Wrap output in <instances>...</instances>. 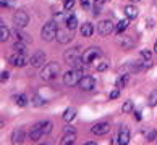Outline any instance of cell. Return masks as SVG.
I'll return each mask as SVG.
<instances>
[{"instance_id": "obj_1", "label": "cell", "mask_w": 157, "mask_h": 145, "mask_svg": "<svg viewBox=\"0 0 157 145\" xmlns=\"http://www.w3.org/2000/svg\"><path fill=\"white\" fill-rule=\"evenodd\" d=\"M57 32H59V27H57L55 21H49L42 26V31H40V37H42L45 42H52L54 39H57Z\"/></svg>"}, {"instance_id": "obj_2", "label": "cell", "mask_w": 157, "mask_h": 145, "mask_svg": "<svg viewBox=\"0 0 157 145\" xmlns=\"http://www.w3.org/2000/svg\"><path fill=\"white\" fill-rule=\"evenodd\" d=\"M60 74V65L59 63H47L42 71H40V78L44 81H54Z\"/></svg>"}, {"instance_id": "obj_3", "label": "cell", "mask_w": 157, "mask_h": 145, "mask_svg": "<svg viewBox=\"0 0 157 145\" xmlns=\"http://www.w3.org/2000/svg\"><path fill=\"white\" fill-rule=\"evenodd\" d=\"M81 74H83V71L78 68H71L70 71L65 73V76H63V84L68 85V87H73V85H78L79 81H81Z\"/></svg>"}, {"instance_id": "obj_4", "label": "cell", "mask_w": 157, "mask_h": 145, "mask_svg": "<svg viewBox=\"0 0 157 145\" xmlns=\"http://www.w3.org/2000/svg\"><path fill=\"white\" fill-rule=\"evenodd\" d=\"M102 56V52H101V49L99 47H91V49H88L86 52H83V61L86 63V65H91L92 61H96L97 58H101Z\"/></svg>"}, {"instance_id": "obj_5", "label": "cell", "mask_w": 157, "mask_h": 145, "mask_svg": "<svg viewBox=\"0 0 157 145\" xmlns=\"http://www.w3.org/2000/svg\"><path fill=\"white\" fill-rule=\"evenodd\" d=\"M8 63L11 66H15V68H21V66H26L28 63H29V58L26 56V53H20V52H16V55H11L8 58Z\"/></svg>"}, {"instance_id": "obj_6", "label": "cell", "mask_w": 157, "mask_h": 145, "mask_svg": "<svg viewBox=\"0 0 157 145\" xmlns=\"http://www.w3.org/2000/svg\"><path fill=\"white\" fill-rule=\"evenodd\" d=\"M81 56H83V53H81L79 47H73V49H68L65 53H63V58H65V61L70 63V65H75L78 60H81Z\"/></svg>"}, {"instance_id": "obj_7", "label": "cell", "mask_w": 157, "mask_h": 145, "mask_svg": "<svg viewBox=\"0 0 157 145\" xmlns=\"http://www.w3.org/2000/svg\"><path fill=\"white\" fill-rule=\"evenodd\" d=\"M13 21H15V26H16V27L23 29V27H26V26H28V23H29V16H28L26 11L20 10V11H16V13H15Z\"/></svg>"}, {"instance_id": "obj_8", "label": "cell", "mask_w": 157, "mask_h": 145, "mask_svg": "<svg viewBox=\"0 0 157 145\" xmlns=\"http://www.w3.org/2000/svg\"><path fill=\"white\" fill-rule=\"evenodd\" d=\"M113 31H115V26L110 20H102L99 23V34H101V36H109V34H112Z\"/></svg>"}, {"instance_id": "obj_9", "label": "cell", "mask_w": 157, "mask_h": 145, "mask_svg": "<svg viewBox=\"0 0 157 145\" xmlns=\"http://www.w3.org/2000/svg\"><path fill=\"white\" fill-rule=\"evenodd\" d=\"M109 131H110V124L105 123V121L97 123V124H94L91 127V132H92V134H96V136H105Z\"/></svg>"}, {"instance_id": "obj_10", "label": "cell", "mask_w": 157, "mask_h": 145, "mask_svg": "<svg viewBox=\"0 0 157 145\" xmlns=\"http://www.w3.org/2000/svg\"><path fill=\"white\" fill-rule=\"evenodd\" d=\"M78 85H79V89L89 92V90H92L96 87V81H94V78H92V76H83Z\"/></svg>"}, {"instance_id": "obj_11", "label": "cell", "mask_w": 157, "mask_h": 145, "mask_svg": "<svg viewBox=\"0 0 157 145\" xmlns=\"http://www.w3.org/2000/svg\"><path fill=\"white\" fill-rule=\"evenodd\" d=\"M45 63V53L44 52H36L31 58H29V65L34 68H40Z\"/></svg>"}, {"instance_id": "obj_12", "label": "cell", "mask_w": 157, "mask_h": 145, "mask_svg": "<svg viewBox=\"0 0 157 145\" xmlns=\"http://www.w3.org/2000/svg\"><path fill=\"white\" fill-rule=\"evenodd\" d=\"M118 140H120V145H126L130 142V129L125 124L120 126V129H118Z\"/></svg>"}, {"instance_id": "obj_13", "label": "cell", "mask_w": 157, "mask_h": 145, "mask_svg": "<svg viewBox=\"0 0 157 145\" xmlns=\"http://www.w3.org/2000/svg\"><path fill=\"white\" fill-rule=\"evenodd\" d=\"M42 136H44V132H42V129H40V123L34 124L31 127V131H29V139L34 140V142H37L39 139H42Z\"/></svg>"}, {"instance_id": "obj_14", "label": "cell", "mask_w": 157, "mask_h": 145, "mask_svg": "<svg viewBox=\"0 0 157 145\" xmlns=\"http://www.w3.org/2000/svg\"><path fill=\"white\" fill-rule=\"evenodd\" d=\"M92 34H94V26H92L91 23H84V24L81 26V36L83 37H91Z\"/></svg>"}, {"instance_id": "obj_15", "label": "cell", "mask_w": 157, "mask_h": 145, "mask_svg": "<svg viewBox=\"0 0 157 145\" xmlns=\"http://www.w3.org/2000/svg\"><path fill=\"white\" fill-rule=\"evenodd\" d=\"M63 139L60 140L62 145H68V143H75V140H76V132H63Z\"/></svg>"}, {"instance_id": "obj_16", "label": "cell", "mask_w": 157, "mask_h": 145, "mask_svg": "<svg viewBox=\"0 0 157 145\" xmlns=\"http://www.w3.org/2000/svg\"><path fill=\"white\" fill-rule=\"evenodd\" d=\"M138 8L135 7V5H126L125 7V15H126V18H130V20H135L136 16H138Z\"/></svg>"}, {"instance_id": "obj_17", "label": "cell", "mask_w": 157, "mask_h": 145, "mask_svg": "<svg viewBox=\"0 0 157 145\" xmlns=\"http://www.w3.org/2000/svg\"><path fill=\"white\" fill-rule=\"evenodd\" d=\"M57 40H59L60 44H67V42L71 40V36H70L65 29H63V31H60V29H59V32H57Z\"/></svg>"}, {"instance_id": "obj_18", "label": "cell", "mask_w": 157, "mask_h": 145, "mask_svg": "<svg viewBox=\"0 0 157 145\" xmlns=\"http://www.w3.org/2000/svg\"><path fill=\"white\" fill-rule=\"evenodd\" d=\"M23 140H25V132H23L21 129H16L13 134H11V142L13 143H21Z\"/></svg>"}, {"instance_id": "obj_19", "label": "cell", "mask_w": 157, "mask_h": 145, "mask_svg": "<svg viewBox=\"0 0 157 145\" xmlns=\"http://www.w3.org/2000/svg\"><path fill=\"white\" fill-rule=\"evenodd\" d=\"M67 27L70 29V31H73V29H76L78 27V20H76V16L75 15H70V16H67Z\"/></svg>"}, {"instance_id": "obj_20", "label": "cell", "mask_w": 157, "mask_h": 145, "mask_svg": "<svg viewBox=\"0 0 157 145\" xmlns=\"http://www.w3.org/2000/svg\"><path fill=\"white\" fill-rule=\"evenodd\" d=\"M128 81H130V74H121V76L115 81V87H118V89H123V87L128 84Z\"/></svg>"}, {"instance_id": "obj_21", "label": "cell", "mask_w": 157, "mask_h": 145, "mask_svg": "<svg viewBox=\"0 0 157 145\" xmlns=\"http://www.w3.org/2000/svg\"><path fill=\"white\" fill-rule=\"evenodd\" d=\"M8 37H10V31H8V27L2 23V24H0V42H7Z\"/></svg>"}, {"instance_id": "obj_22", "label": "cell", "mask_w": 157, "mask_h": 145, "mask_svg": "<svg viewBox=\"0 0 157 145\" xmlns=\"http://www.w3.org/2000/svg\"><path fill=\"white\" fill-rule=\"evenodd\" d=\"M13 100H15V103H16L18 107H26V105H28V97H26V95H23V94L15 95V97H13Z\"/></svg>"}, {"instance_id": "obj_23", "label": "cell", "mask_w": 157, "mask_h": 145, "mask_svg": "<svg viewBox=\"0 0 157 145\" xmlns=\"http://www.w3.org/2000/svg\"><path fill=\"white\" fill-rule=\"evenodd\" d=\"M75 116H76V110H75V108H68V110H65V113H63V119H65L67 123H70V121H73Z\"/></svg>"}, {"instance_id": "obj_24", "label": "cell", "mask_w": 157, "mask_h": 145, "mask_svg": "<svg viewBox=\"0 0 157 145\" xmlns=\"http://www.w3.org/2000/svg\"><path fill=\"white\" fill-rule=\"evenodd\" d=\"M15 52H20V53H25L26 52V40H16L13 45Z\"/></svg>"}, {"instance_id": "obj_25", "label": "cell", "mask_w": 157, "mask_h": 145, "mask_svg": "<svg viewBox=\"0 0 157 145\" xmlns=\"http://www.w3.org/2000/svg\"><path fill=\"white\" fill-rule=\"evenodd\" d=\"M128 24H130V18H125V20H121V21L118 23V24H117V27H115V31H117L118 34H120V32H123L125 29L128 27Z\"/></svg>"}, {"instance_id": "obj_26", "label": "cell", "mask_w": 157, "mask_h": 145, "mask_svg": "<svg viewBox=\"0 0 157 145\" xmlns=\"http://www.w3.org/2000/svg\"><path fill=\"white\" fill-rule=\"evenodd\" d=\"M40 129H42L44 136H47L49 132L52 131V123L50 121H42V123H40Z\"/></svg>"}, {"instance_id": "obj_27", "label": "cell", "mask_w": 157, "mask_h": 145, "mask_svg": "<svg viewBox=\"0 0 157 145\" xmlns=\"http://www.w3.org/2000/svg\"><path fill=\"white\" fill-rule=\"evenodd\" d=\"M147 103H149V107H155L157 105V89L151 92V95L147 98Z\"/></svg>"}, {"instance_id": "obj_28", "label": "cell", "mask_w": 157, "mask_h": 145, "mask_svg": "<svg viewBox=\"0 0 157 145\" xmlns=\"http://www.w3.org/2000/svg\"><path fill=\"white\" fill-rule=\"evenodd\" d=\"M120 44H121V47H125V49H130L131 45H133V39L121 36V37H120Z\"/></svg>"}, {"instance_id": "obj_29", "label": "cell", "mask_w": 157, "mask_h": 145, "mask_svg": "<svg viewBox=\"0 0 157 145\" xmlns=\"http://www.w3.org/2000/svg\"><path fill=\"white\" fill-rule=\"evenodd\" d=\"M121 111L123 113H133V100H126L121 107Z\"/></svg>"}, {"instance_id": "obj_30", "label": "cell", "mask_w": 157, "mask_h": 145, "mask_svg": "<svg viewBox=\"0 0 157 145\" xmlns=\"http://www.w3.org/2000/svg\"><path fill=\"white\" fill-rule=\"evenodd\" d=\"M33 103H34V105H36V107H40V105H44V100H42V98H40L39 95H34V100H33Z\"/></svg>"}, {"instance_id": "obj_31", "label": "cell", "mask_w": 157, "mask_h": 145, "mask_svg": "<svg viewBox=\"0 0 157 145\" xmlns=\"http://www.w3.org/2000/svg\"><path fill=\"white\" fill-rule=\"evenodd\" d=\"M109 68V61H101L97 65V71H104V69H107Z\"/></svg>"}, {"instance_id": "obj_32", "label": "cell", "mask_w": 157, "mask_h": 145, "mask_svg": "<svg viewBox=\"0 0 157 145\" xmlns=\"http://www.w3.org/2000/svg\"><path fill=\"white\" fill-rule=\"evenodd\" d=\"M118 97H120V89L117 87L113 92H110V100H115V98H118Z\"/></svg>"}, {"instance_id": "obj_33", "label": "cell", "mask_w": 157, "mask_h": 145, "mask_svg": "<svg viewBox=\"0 0 157 145\" xmlns=\"http://www.w3.org/2000/svg\"><path fill=\"white\" fill-rule=\"evenodd\" d=\"M73 7V0H65V5H63V10H70Z\"/></svg>"}, {"instance_id": "obj_34", "label": "cell", "mask_w": 157, "mask_h": 145, "mask_svg": "<svg viewBox=\"0 0 157 145\" xmlns=\"http://www.w3.org/2000/svg\"><path fill=\"white\" fill-rule=\"evenodd\" d=\"M8 71H2V74H0V81H2V82H5V81L8 79Z\"/></svg>"}, {"instance_id": "obj_35", "label": "cell", "mask_w": 157, "mask_h": 145, "mask_svg": "<svg viewBox=\"0 0 157 145\" xmlns=\"http://www.w3.org/2000/svg\"><path fill=\"white\" fill-rule=\"evenodd\" d=\"M105 0H94V8H101Z\"/></svg>"}, {"instance_id": "obj_36", "label": "cell", "mask_w": 157, "mask_h": 145, "mask_svg": "<svg viewBox=\"0 0 157 145\" xmlns=\"http://www.w3.org/2000/svg\"><path fill=\"white\" fill-rule=\"evenodd\" d=\"M141 56L146 58V60H149V58H151V52H149V50H143V52H141Z\"/></svg>"}, {"instance_id": "obj_37", "label": "cell", "mask_w": 157, "mask_h": 145, "mask_svg": "<svg viewBox=\"0 0 157 145\" xmlns=\"http://www.w3.org/2000/svg\"><path fill=\"white\" fill-rule=\"evenodd\" d=\"M81 5H83V7H84L86 10L89 8V2H88V0H81Z\"/></svg>"}, {"instance_id": "obj_38", "label": "cell", "mask_w": 157, "mask_h": 145, "mask_svg": "<svg viewBox=\"0 0 157 145\" xmlns=\"http://www.w3.org/2000/svg\"><path fill=\"white\" fill-rule=\"evenodd\" d=\"M63 132H75V129H73L71 126H67L65 129H63Z\"/></svg>"}, {"instance_id": "obj_39", "label": "cell", "mask_w": 157, "mask_h": 145, "mask_svg": "<svg viewBox=\"0 0 157 145\" xmlns=\"http://www.w3.org/2000/svg\"><path fill=\"white\" fill-rule=\"evenodd\" d=\"M154 137H155V132H151V134H149V139H147V140H154Z\"/></svg>"}, {"instance_id": "obj_40", "label": "cell", "mask_w": 157, "mask_h": 145, "mask_svg": "<svg viewBox=\"0 0 157 145\" xmlns=\"http://www.w3.org/2000/svg\"><path fill=\"white\" fill-rule=\"evenodd\" d=\"M154 52L157 53V40H155V44H154Z\"/></svg>"}, {"instance_id": "obj_41", "label": "cell", "mask_w": 157, "mask_h": 145, "mask_svg": "<svg viewBox=\"0 0 157 145\" xmlns=\"http://www.w3.org/2000/svg\"><path fill=\"white\" fill-rule=\"evenodd\" d=\"M131 2H135V3H136V2H139V0H131Z\"/></svg>"}]
</instances>
